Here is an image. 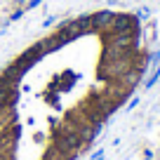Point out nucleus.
<instances>
[{"mask_svg": "<svg viewBox=\"0 0 160 160\" xmlns=\"http://www.w3.org/2000/svg\"><path fill=\"white\" fill-rule=\"evenodd\" d=\"M130 31H139V19L134 14H127V12H115L113 21H111L106 35H118V33H130Z\"/></svg>", "mask_w": 160, "mask_h": 160, "instance_id": "obj_1", "label": "nucleus"}, {"mask_svg": "<svg viewBox=\"0 0 160 160\" xmlns=\"http://www.w3.org/2000/svg\"><path fill=\"white\" fill-rule=\"evenodd\" d=\"M92 31H108L111 21H113L115 12L111 10V7H106V10H99V12H92Z\"/></svg>", "mask_w": 160, "mask_h": 160, "instance_id": "obj_2", "label": "nucleus"}, {"mask_svg": "<svg viewBox=\"0 0 160 160\" xmlns=\"http://www.w3.org/2000/svg\"><path fill=\"white\" fill-rule=\"evenodd\" d=\"M158 80H160V66H155V68H153V73L148 75V80L144 82V87H146V90H151V87H153L155 82H158Z\"/></svg>", "mask_w": 160, "mask_h": 160, "instance_id": "obj_3", "label": "nucleus"}, {"mask_svg": "<svg viewBox=\"0 0 160 160\" xmlns=\"http://www.w3.org/2000/svg\"><path fill=\"white\" fill-rule=\"evenodd\" d=\"M45 160H64V155H61L57 148H52V151H47V153H45Z\"/></svg>", "mask_w": 160, "mask_h": 160, "instance_id": "obj_4", "label": "nucleus"}, {"mask_svg": "<svg viewBox=\"0 0 160 160\" xmlns=\"http://www.w3.org/2000/svg\"><path fill=\"white\" fill-rule=\"evenodd\" d=\"M137 19H139V21H144V19H148V17H151V7H141V10L139 12H137Z\"/></svg>", "mask_w": 160, "mask_h": 160, "instance_id": "obj_5", "label": "nucleus"}, {"mask_svg": "<svg viewBox=\"0 0 160 160\" xmlns=\"http://www.w3.org/2000/svg\"><path fill=\"white\" fill-rule=\"evenodd\" d=\"M38 5H42V0H28V2H26V7H24V12H28V10H35Z\"/></svg>", "mask_w": 160, "mask_h": 160, "instance_id": "obj_6", "label": "nucleus"}, {"mask_svg": "<svg viewBox=\"0 0 160 160\" xmlns=\"http://www.w3.org/2000/svg\"><path fill=\"white\" fill-rule=\"evenodd\" d=\"M104 155H106V151H104V148H99L97 153H92V158H90V160H104Z\"/></svg>", "mask_w": 160, "mask_h": 160, "instance_id": "obj_7", "label": "nucleus"}, {"mask_svg": "<svg viewBox=\"0 0 160 160\" xmlns=\"http://www.w3.org/2000/svg\"><path fill=\"white\" fill-rule=\"evenodd\" d=\"M54 21H57V17H47L42 26H45V28H50V26H54Z\"/></svg>", "mask_w": 160, "mask_h": 160, "instance_id": "obj_8", "label": "nucleus"}, {"mask_svg": "<svg viewBox=\"0 0 160 160\" xmlns=\"http://www.w3.org/2000/svg\"><path fill=\"white\" fill-rule=\"evenodd\" d=\"M137 106H139V97H134V99H132L130 104H127V108L132 111V108H137Z\"/></svg>", "mask_w": 160, "mask_h": 160, "instance_id": "obj_9", "label": "nucleus"}, {"mask_svg": "<svg viewBox=\"0 0 160 160\" xmlns=\"http://www.w3.org/2000/svg\"><path fill=\"white\" fill-rule=\"evenodd\" d=\"M144 160H155V158H153V153H151V151H144Z\"/></svg>", "mask_w": 160, "mask_h": 160, "instance_id": "obj_10", "label": "nucleus"}, {"mask_svg": "<svg viewBox=\"0 0 160 160\" xmlns=\"http://www.w3.org/2000/svg\"><path fill=\"white\" fill-rule=\"evenodd\" d=\"M118 2H120V0H106V5H111V7H113V5H118Z\"/></svg>", "mask_w": 160, "mask_h": 160, "instance_id": "obj_11", "label": "nucleus"}, {"mask_svg": "<svg viewBox=\"0 0 160 160\" xmlns=\"http://www.w3.org/2000/svg\"><path fill=\"white\" fill-rule=\"evenodd\" d=\"M24 2H28V0H14V5H24Z\"/></svg>", "mask_w": 160, "mask_h": 160, "instance_id": "obj_12", "label": "nucleus"}, {"mask_svg": "<svg viewBox=\"0 0 160 160\" xmlns=\"http://www.w3.org/2000/svg\"><path fill=\"white\" fill-rule=\"evenodd\" d=\"M2 155H5V153H2V148H0V158H2Z\"/></svg>", "mask_w": 160, "mask_h": 160, "instance_id": "obj_13", "label": "nucleus"}]
</instances>
